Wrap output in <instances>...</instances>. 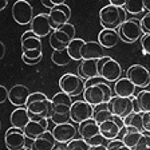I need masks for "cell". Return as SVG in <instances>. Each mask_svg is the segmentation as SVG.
<instances>
[{
	"mask_svg": "<svg viewBox=\"0 0 150 150\" xmlns=\"http://www.w3.org/2000/svg\"><path fill=\"white\" fill-rule=\"evenodd\" d=\"M71 95H69L64 91L56 93L51 99V114L50 119L58 125V123H64V122L71 121L70 117V110H71Z\"/></svg>",
	"mask_w": 150,
	"mask_h": 150,
	"instance_id": "cell-1",
	"label": "cell"
},
{
	"mask_svg": "<svg viewBox=\"0 0 150 150\" xmlns=\"http://www.w3.org/2000/svg\"><path fill=\"white\" fill-rule=\"evenodd\" d=\"M25 107L28 110L30 118L34 121H40L43 118H50L51 99L43 93H31L27 99Z\"/></svg>",
	"mask_w": 150,
	"mask_h": 150,
	"instance_id": "cell-2",
	"label": "cell"
},
{
	"mask_svg": "<svg viewBox=\"0 0 150 150\" xmlns=\"http://www.w3.org/2000/svg\"><path fill=\"white\" fill-rule=\"evenodd\" d=\"M78 133L81 134V137L83 138L86 142L91 146V149L94 147H100V146H106V138L102 135L99 130V123L94 118H88L86 121L81 122L78 127Z\"/></svg>",
	"mask_w": 150,
	"mask_h": 150,
	"instance_id": "cell-3",
	"label": "cell"
},
{
	"mask_svg": "<svg viewBox=\"0 0 150 150\" xmlns=\"http://www.w3.org/2000/svg\"><path fill=\"white\" fill-rule=\"evenodd\" d=\"M126 9L123 7H118V6H105L102 9L99 11V20L100 24L103 28H112L117 30L122 23L125 22L126 19Z\"/></svg>",
	"mask_w": 150,
	"mask_h": 150,
	"instance_id": "cell-4",
	"label": "cell"
},
{
	"mask_svg": "<svg viewBox=\"0 0 150 150\" xmlns=\"http://www.w3.org/2000/svg\"><path fill=\"white\" fill-rule=\"evenodd\" d=\"M117 31L119 34V39L125 43H135L144 35L141 20L137 18L126 19L125 22L117 28Z\"/></svg>",
	"mask_w": 150,
	"mask_h": 150,
	"instance_id": "cell-5",
	"label": "cell"
},
{
	"mask_svg": "<svg viewBox=\"0 0 150 150\" xmlns=\"http://www.w3.org/2000/svg\"><path fill=\"white\" fill-rule=\"evenodd\" d=\"M75 38V27L71 23L58 27L50 34V46L52 50H62L67 48L69 43Z\"/></svg>",
	"mask_w": 150,
	"mask_h": 150,
	"instance_id": "cell-6",
	"label": "cell"
},
{
	"mask_svg": "<svg viewBox=\"0 0 150 150\" xmlns=\"http://www.w3.org/2000/svg\"><path fill=\"white\" fill-rule=\"evenodd\" d=\"M20 42H22V52H23L22 55H25L30 59H36V58H42L43 56L40 38L36 36L32 30H28V31L23 32L22 38H20Z\"/></svg>",
	"mask_w": 150,
	"mask_h": 150,
	"instance_id": "cell-7",
	"label": "cell"
},
{
	"mask_svg": "<svg viewBox=\"0 0 150 150\" xmlns=\"http://www.w3.org/2000/svg\"><path fill=\"white\" fill-rule=\"evenodd\" d=\"M98 75L103 76L109 82H115L117 79L121 78L122 67L115 59L106 55L98 59Z\"/></svg>",
	"mask_w": 150,
	"mask_h": 150,
	"instance_id": "cell-8",
	"label": "cell"
},
{
	"mask_svg": "<svg viewBox=\"0 0 150 150\" xmlns=\"http://www.w3.org/2000/svg\"><path fill=\"white\" fill-rule=\"evenodd\" d=\"M60 91H64L71 97H76L84 91V79L72 72H66L59 79Z\"/></svg>",
	"mask_w": 150,
	"mask_h": 150,
	"instance_id": "cell-9",
	"label": "cell"
},
{
	"mask_svg": "<svg viewBox=\"0 0 150 150\" xmlns=\"http://www.w3.org/2000/svg\"><path fill=\"white\" fill-rule=\"evenodd\" d=\"M12 18L20 25L30 24L34 19L32 6L27 0H16L12 6Z\"/></svg>",
	"mask_w": 150,
	"mask_h": 150,
	"instance_id": "cell-10",
	"label": "cell"
},
{
	"mask_svg": "<svg viewBox=\"0 0 150 150\" xmlns=\"http://www.w3.org/2000/svg\"><path fill=\"white\" fill-rule=\"evenodd\" d=\"M126 76L135 84V87L146 88L150 84V72L146 67L141 64L130 66L126 71Z\"/></svg>",
	"mask_w": 150,
	"mask_h": 150,
	"instance_id": "cell-11",
	"label": "cell"
},
{
	"mask_svg": "<svg viewBox=\"0 0 150 150\" xmlns=\"http://www.w3.org/2000/svg\"><path fill=\"white\" fill-rule=\"evenodd\" d=\"M93 110L94 106L90 105L86 100H76L72 102L71 110H70V117L74 123H81V122L86 121L88 118H93Z\"/></svg>",
	"mask_w": 150,
	"mask_h": 150,
	"instance_id": "cell-12",
	"label": "cell"
},
{
	"mask_svg": "<svg viewBox=\"0 0 150 150\" xmlns=\"http://www.w3.org/2000/svg\"><path fill=\"white\" fill-rule=\"evenodd\" d=\"M28 138L25 137L23 129H19L12 126L11 129L6 131V135H4V142H6V146L8 150H20L25 147V141Z\"/></svg>",
	"mask_w": 150,
	"mask_h": 150,
	"instance_id": "cell-13",
	"label": "cell"
},
{
	"mask_svg": "<svg viewBox=\"0 0 150 150\" xmlns=\"http://www.w3.org/2000/svg\"><path fill=\"white\" fill-rule=\"evenodd\" d=\"M48 16L51 19V24L52 28L56 30L58 27L66 24V23L70 22V18H71V8L66 3L63 4H56L52 8H50V12Z\"/></svg>",
	"mask_w": 150,
	"mask_h": 150,
	"instance_id": "cell-14",
	"label": "cell"
},
{
	"mask_svg": "<svg viewBox=\"0 0 150 150\" xmlns=\"http://www.w3.org/2000/svg\"><path fill=\"white\" fill-rule=\"evenodd\" d=\"M30 25H31V30L34 31V34L39 38H44L54 31L48 13H38L36 16H34Z\"/></svg>",
	"mask_w": 150,
	"mask_h": 150,
	"instance_id": "cell-15",
	"label": "cell"
},
{
	"mask_svg": "<svg viewBox=\"0 0 150 150\" xmlns=\"http://www.w3.org/2000/svg\"><path fill=\"white\" fill-rule=\"evenodd\" d=\"M109 105H110V109H111L112 114L122 117V118L133 111V100H131V97L126 98V97H118V95H115V97H111V99L109 100Z\"/></svg>",
	"mask_w": 150,
	"mask_h": 150,
	"instance_id": "cell-16",
	"label": "cell"
},
{
	"mask_svg": "<svg viewBox=\"0 0 150 150\" xmlns=\"http://www.w3.org/2000/svg\"><path fill=\"white\" fill-rule=\"evenodd\" d=\"M76 127L70 122H64V123H58L55 127L52 129V134L55 137L58 144H67L72 138L76 135Z\"/></svg>",
	"mask_w": 150,
	"mask_h": 150,
	"instance_id": "cell-17",
	"label": "cell"
},
{
	"mask_svg": "<svg viewBox=\"0 0 150 150\" xmlns=\"http://www.w3.org/2000/svg\"><path fill=\"white\" fill-rule=\"evenodd\" d=\"M30 90L27 86L23 84H15L8 90V100L13 106H25L27 99L30 97Z\"/></svg>",
	"mask_w": 150,
	"mask_h": 150,
	"instance_id": "cell-18",
	"label": "cell"
},
{
	"mask_svg": "<svg viewBox=\"0 0 150 150\" xmlns=\"http://www.w3.org/2000/svg\"><path fill=\"white\" fill-rule=\"evenodd\" d=\"M82 59H100L105 54V47L99 42H84L81 48Z\"/></svg>",
	"mask_w": 150,
	"mask_h": 150,
	"instance_id": "cell-19",
	"label": "cell"
},
{
	"mask_svg": "<svg viewBox=\"0 0 150 150\" xmlns=\"http://www.w3.org/2000/svg\"><path fill=\"white\" fill-rule=\"evenodd\" d=\"M47 129H48V118H43V119H40V121H34V119H31V121L25 125V127L23 129V131H24L25 137H27L28 139L34 141L35 138H38L40 134H43Z\"/></svg>",
	"mask_w": 150,
	"mask_h": 150,
	"instance_id": "cell-20",
	"label": "cell"
},
{
	"mask_svg": "<svg viewBox=\"0 0 150 150\" xmlns=\"http://www.w3.org/2000/svg\"><path fill=\"white\" fill-rule=\"evenodd\" d=\"M112 91L115 95L118 97H126V98H130L134 95L135 93V84L127 78H119L114 82V86H112Z\"/></svg>",
	"mask_w": 150,
	"mask_h": 150,
	"instance_id": "cell-21",
	"label": "cell"
},
{
	"mask_svg": "<svg viewBox=\"0 0 150 150\" xmlns=\"http://www.w3.org/2000/svg\"><path fill=\"white\" fill-rule=\"evenodd\" d=\"M55 144H56V139H55V137H54L52 131L46 130L43 134H40L38 138H35V139L32 141L31 149H34V150H52V149H55Z\"/></svg>",
	"mask_w": 150,
	"mask_h": 150,
	"instance_id": "cell-22",
	"label": "cell"
},
{
	"mask_svg": "<svg viewBox=\"0 0 150 150\" xmlns=\"http://www.w3.org/2000/svg\"><path fill=\"white\" fill-rule=\"evenodd\" d=\"M83 98L86 102H88L90 105H93V106H95L98 103L106 102V100H105V91L100 87L99 83L88 86V87H84Z\"/></svg>",
	"mask_w": 150,
	"mask_h": 150,
	"instance_id": "cell-23",
	"label": "cell"
},
{
	"mask_svg": "<svg viewBox=\"0 0 150 150\" xmlns=\"http://www.w3.org/2000/svg\"><path fill=\"white\" fill-rule=\"evenodd\" d=\"M119 39V34L117 30L112 28H103L102 31L98 34V42L102 44L105 48H112L118 44Z\"/></svg>",
	"mask_w": 150,
	"mask_h": 150,
	"instance_id": "cell-24",
	"label": "cell"
},
{
	"mask_svg": "<svg viewBox=\"0 0 150 150\" xmlns=\"http://www.w3.org/2000/svg\"><path fill=\"white\" fill-rule=\"evenodd\" d=\"M30 121H31V118H30V114H28V110L25 106H18L9 117L11 125L19 129H24Z\"/></svg>",
	"mask_w": 150,
	"mask_h": 150,
	"instance_id": "cell-25",
	"label": "cell"
},
{
	"mask_svg": "<svg viewBox=\"0 0 150 150\" xmlns=\"http://www.w3.org/2000/svg\"><path fill=\"white\" fill-rule=\"evenodd\" d=\"M78 75L86 81L98 75V59H82L78 66Z\"/></svg>",
	"mask_w": 150,
	"mask_h": 150,
	"instance_id": "cell-26",
	"label": "cell"
},
{
	"mask_svg": "<svg viewBox=\"0 0 150 150\" xmlns=\"http://www.w3.org/2000/svg\"><path fill=\"white\" fill-rule=\"evenodd\" d=\"M99 130L103 137L106 138L107 141H110V139H114V138L118 137L119 131H121L122 129L119 127V126L117 125V122L111 118V119H107V121L99 123Z\"/></svg>",
	"mask_w": 150,
	"mask_h": 150,
	"instance_id": "cell-27",
	"label": "cell"
},
{
	"mask_svg": "<svg viewBox=\"0 0 150 150\" xmlns=\"http://www.w3.org/2000/svg\"><path fill=\"white\" fill-rule=\"evenodd\" d=\"M93 118L98 122V123H102V122L107 121V119L112 118V111L110 109L109 102H102L98 103L94 106L93 110Z\"/></svg>",
	"mask_w": 150,
	"mask_h": 150,
	"instance_id": "cell-28",
	"label": "cell"
},
{
	"mask_svg": "<svg viewBox=\"0 0 150 150\" xmlns=\"http://www.w3.org/2000/svg\"><path fill=\"white\" fill-rule=\"evenodd\" d=\"M123 123H125V127H134L141 133L145 131L144 123H142V112L131 111L130 114L123 117Z\"/></svg>",
	"mask_w": 150,
	"mask_h": 150,
	"instance_id": "cell-29",
	"label": "cell"
},
{
	"mask_svg": "<svg viewBox=\"0 0 150 150\" xmlns=\"http://www.w3.org/2000/svg\"><path fill=\"white\" fill-rule=\"evenodd\" d=\"M141 131H138L137 129L134 127H126V131L125 134H123V137H122V141H123V144L126 145V147L127 149H135V146H137L138 141H139L141 138Z\"/></svg>",
	"mask_w": 150,
	"mask_h": 150,
	"instance_id": "cell-30",
	"label": "cell"
},
{
	"mask_svg": "<svg viewBox=\"0 0 150 150\" xmlns=\"http://www.w3.org/2000/svg\"><path fill=\"white\" fill-rule=\"evenodd\" d=\"M51 60L55 63L56 66H67L72 60L70 56L67 48H62V50H54L51 54Z\"/></svg>",
	"mask_w": 150,
	"mask_h": 150,
	"instance_id": "cell-31",
	"label": "cell"
},
{
	"mask_svg": "<svg viewBox=\"0 0 150 150\" xmlns=\"http://www.w3.org/2000/svg\"><path fill=\"white\" fill-rule=\"evenodd\" d=\"M84 40L81 38H74L67 46V51H69L70 56L72 58V60H82V55H81V48L83 46Z\"/></svg>",
	"mask_w": 150,
	"mask_h": 150,
	"instance_id": "cell-32",
	"label": "cell"
},
{
	"mask_svg": "<svg viewBox=\"0 0 150 150\" xmlns=\"http://www.w3.org/2000/svg\"><path fill=\"white\" fill-rule=\"evenodd\" d=\"M123 8H125L126 12L130 13V15H138V13L145 11L144 0H126Z\"/></svg>",
	"mask_w": 150,
	"mask_h": 150,
	"instance_id": "cell-33",
	"label": "cell"
},
{
	"mask_svg": "<svg viewBox=\"0 0 150 150\" xmlns=\"http://www.w3.org/2000/svg\"><path fill=\"white\" fill-rule=\"evenodd\" d=\"M137 102L139 105V110L142 112L150 111V91L149 90H142L135 95Z\"/></svg>",
	"mask_w": 150,
	"mask_h": 150,
	"instance_id": "cell-34",
	"label": "cell"
},
{
	"mask_svg": "<svg viewBox=\"0 0 150 150\" xmlns=\"http://www.w3.org/2000/svg\"><path fill=\"white\" fill-rule=\"evenodd\" d=\"M66 149L67 150H90L91 146L81 137L79 139L72 138L70 142H67V144H66Z\"/></svg>",
	"mask_w": 150,
	"mask_h": 150,
	"instance_id": "cell-35",
	"label": "cell"
},
{
	"mask_svg": "<svg viewBox=\"0 0 150 150\" xmlns=\"http://www.w3.org/2000/svg\"><path fill=\"white\" fill-rule=\"evenodd\" d=\"M134 150H150V135L142 133Z\"/></svg>",
	"mask_w": 150,
	"mask_h": 150,
	"instance_id": "cell-36",
	"label": "cell"
},
{
	"mask_svg": "<svg viewBox=\"0 0 150 150\" xmlns=\"http://www.w3.org/2000/svg\"><path fill=\"white\" fill-rule=\"evenodd\" d=\"M141 47H142L144 55H150V32L141 36Z\"/></svg>",
	"mask_w": 150,
	"mask_h": 150,
	"instance_id": "cell-37",
	"label": "cell"
},
{
	"mask_svg": "<svg viewBox=\"0 0 150 150\" xmlns=\"http://www.w3.org/2000/svg\"><path fill=\"white\" fill-rule=\"evenodd\" d=\"M106 149L107 150H112V149H127L126 145L123 144L122 139H118V138H114V139H110L106 144Z\"/></svg>",
	"mask_w": 150,
	"mask_h": 150,
	"instance_id": "cell-38",
	"label": "cell"
},
{
	"mask_svg": "<svg viewBox=\"0 0 150 150\" xmlns=\"http://www.w3.org/2000/svg\"><path fill=\"white\" fill-rule=\"evenodd\" d=\"M141 25H142L144 34H149L150 32V12H147L144 18L141 19Z\"/></svg>",
	"mask_w": 150,
	"mask_h": 150,
	"instance_id": "cell-39",
	"label": "cell"
},
{
	"mask_svg": "<svg viewBox=\"0 0 150 150\" xmlns=\"http://www.w3.org/2000/svg\"><path fill=\"white\" fill-rule=\"evenodd\" d=\"M142 123H144L145 131L150 133V111L142 112Z\"/></svg>",
	"mask_w": 150,
	"mask_h": 150,
	"instance_id": "cell-40",
	"label": "cell"
},
{
	"mask_svg": "<svg viewBox=\"0 0 150 150\" xmlns=\"http://www.w3.org/2000/svg\"><path fill=\"white\" fill-rule=\"evenodd\" d=\"M7 99H8V90L6 88V86L0 84V105L4 103Z\"/></svg>",
	"mask_w": 150,
	"mask_h": 150,
	"instance_id": "cell-41",
	"label": "cell"
},
{
	"mask_svg": "<svg viewBox=\"0 0 150 150\" xmlns=\"http://www.w3.org/2000/svg\"><path fill=\"white\" fill-rule=\"evenodd\" d=\"M22 59H23V62L25 63V64H28V66H35V64H38V63L42 60V58H36V59H30V58H27L25 55H22Z\"/></svg>",
	"mask_w": 150,
	"mask_h": 150,
	"instance_id": "cell-42",
	"label": "cell"
},
{
	"mask_svg": "<svg viewBox=\"0 0 150 150\" xmlns=\"http://www.w3.org/2000/svg\"><path fill=\"white\" fill-rule=\"evenodd\" d=\"M109 3L112 6H118V7H123L126 3V0H109Z\"/></svg>",
	"mask_w": 150,
	"mask_h": 150,
	"instance_id": "cell-43",
	"label": "cell"
},
{
	"mask_svg": "<svg viewBox=\"0 0 150 150\" xmlns=\"http://www.w3.org/2000/svg\"><path fill=\"white\" fill-rule=\"evenodd\" d=\"M4 54H6V46H4V43H1V40H0V60L3 59Z\"/></svg>",
	"mask_w": 150,
	"mask_h": 150,
	"instance_id": "cell-44",
	"label": "cell"
},
{
	"mask_svg": "<svg viewBox=\"0 0 150 150\" xmlns=\"http://www.w3.org/2000/svg\"><path fill=\"white\" fill-rule=\"evenodd\" d=\"M7 6H8V0H0V12L4 11L7 8Z\"/></svg>",
	"mask_w": 150,
	"mask_h": 150,
	"instance_id": "cell-45",
	"label": "cell"
},
{
	"mask_svg": "<svg viewBox=\"0 0 150 150\" xmlns=\"http://www.w3.org/2000/svg\"><path fill=\"white\" fill-rule=\"evenodd\" d=\"M40 1H42V4H43L44 7H47V8H52L54 7V4L51 3L50 0H40Z\"/></svg>",
	"mask_w": 150,
	"mask_h": 150,
	"instance_id": "cell-46",
	"label": "cell"
},
{
	"mask_svg": "<svg viewBox=\"0 0 150 150\" xmlns=\"http://www.w3.org/2000/svg\"><path fill=\"white\" fill-rule=\"evenodd\" d=\"M144 6H145V11L150 12V0H144Z\"/></svg>",
	"mask_w": 150,
	"mask_h": 150,
	"instance_id": "cell-47",
	"label": "cell"
},
{
	"mask_svg": "<svg viewBox=\"0 0 150 150\" xmlns=\"http://www.w3.org/2000/svg\"><path fill=\"white\" fill-rule=\"evenodd\" d=\"M50 1L54 4V6H56V4H63V3H66V0H50Z\"/></svg>",
	"mask_w": 150,
	"mask_h": 150,
	"instance_id": "cell-48",
	"label": "cell"
},
{
	"mask_svg": "<svg viewBox=\"0 0 150 150\" xmlns=\"http://www.w3.org/2000/svg\"><path fill=\"white\" fill-rule=\"evenodd\" d=\"M0 131H1V121H0Z\"/></svg>",
	"mask_w": 150,
	"mask_h": 150,
	"instance_id": "cell-49",
	"label": "cell"
}]
</instances>
